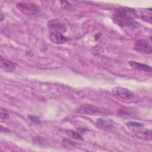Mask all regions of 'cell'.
Here are the masks:
<instances>
[{
  "label": "cell",
  "instance_id": "16",
  "mask_svg": "<svg viewBox=\"0 0 152 152\" xmlns=\"http://www.w3.org/2000/svg\"><path fill=\"white\" fill-rule=\"evenodd\" d=\"M126 124H127L128 126H132V127H138V128H140V127L143 126V125H142V124L138 123V122H129L126 123Z\"/></svg>",
  "mask_w": 152,
  "mask_h": 152
},
{
  "label": "cell",
  "instance_id": "10",
  "mask_svg": "<svg viewBox=\"0 0 152 152\" xmlns=\"http://www.w3.org/2000/svg\"><path fill=\"white\" fill-rule=\"evenodd\" d=\"M49 27L51 29H53L54 31H61L64 29H66L65 26L62 24V23L57 21H50L49 23Z\"/></svg>",
  "mask_w": 152,
  "mask_h": 152
},
{
  "label": "cell",
  "instance_id": "13",
  "mask_svg": "<svg viewBox=\"0 0 152 152\" xmlns=\"http://www.w3.org/2000/svg\"><path fill=\"white\" fill-rule=\"evenodd\" d=\"M60 4L61 5V7L62 8L65 10H72L74 9L73 7L71 5V4H69L67 1H61Z\"/></svg>",
  "mask_w": 152,
  "mask_h": 152
},
{
  "label": "cell",
  "instance_id": "11",
  "mask_svg": "<svg viewBox=\"0 0 152 152\" xmlns=\"http://www.w3.org/2000/svg\"><path fill=\"white\" fill-rule=\"evenodd\" d=\"M65 132H66V134L71 138H72L77 140H83V137L78 132L76 131H74L73 130L67 129V130H65Z\"/></svg>",
  "mask_w": 152,
  "mask_h": 152
},
{
  "label": "cell",
  "instance_id": "15",
  "mask_svg": "<svg viewBox=\"0 0 152 152\" xmlns=\"http://www.w3.org/2000/svg\"><path fill=\"white\" fill-rule=\"evenodd\" d=\"M9 118V113L8 111L3 108L1 109V118L2 119H7Z\"/></svg>",
  "mask_w": 152,
  "mask_h": 152
},
{
  "label": "cell",
  "instance_id": "3",
  "mask_svg": "<svg viewBox=\"0 0 152 152\" xmlns=\"http://www.w3.org/2000/svg\"><path fill=\"white\" fill-rule=\"evenodd\" d=\"M16 6L23 14L27 15H37L40 12L39 6L30 2H19Z\"/></svg>",
  "mask_w": 152,
  "mask_h": 152
},
{
  "label": "cell",
  "instance_id": "4",
  "mask_svg": "<svg viewBox=\"0 0 152 152\" xmlns=\"http://www.w3.org/2000/svg\"><path fill=\"white\" fill-rule=\"evenodd\" d=\"M112 93L116 96L122 99L130 100L134 99L135 93L131 90L121 87H116L112 88Z\"/></svg>",
  "mask_w": 152,
  "mask_h": 152
},
{
  "label": "cell",
  "instance_id": "6",
  "mask_svg": "<svg viewBox=\"0 0 152 152\" xmlns=\"http://www.w3.org/2000/svg\"><path fill=\"white\" fill-rule=\"evenodd\" d=\"M50 39L51 42L55 44H62L68 41V38L64 36L60 31H53L50 34Z\"/></svg>",
  "mask_w": 152,
  "mask_h": 152
},
{
  "label": "cell",
  "instance_id": "8",
  "mask_svg": "<svg viewBox=\"0 0 152 152\" xmlns=\"http://www.w3.org/2000/svg\"><path fill=\"white\" fill-rule=\"evenodd\" d=\"M129 65L131 66L132 68L137 71H145V72H151L152 68L150 66L141 64L140 62H137L134 61H129Z\"/></svg>",
  "mask_w": 152,
  "mask_h": 152
},
{
  "label": "cell",
  "instance_id": "5",
  "mask_svg": "<svg viewBox=\"0 0 152 152\" xmlns=\"http://www.w3.org/2000/svg\"><path fill=\"white\" fill-rule=\"evenodd\" d=\"M134 49L141 53L147 55L151 53V44L145 39H140L137 40L134 44Z\"/></svg>",
  "mask_w": 152,
  "mask_h": 152
},
{
  "label": "cell",
  "instance_id": "17",
  "mask_svg": "<svg viewBox=\"0 0 152 152\" xmlns=\"http://www.w3.org/2000/svg\"><path fill=\"white\" fill-rule=\"evenodd\" d=\"M28 118L34 123L35 124H40V119L36 116H33V115H28Z\"/></svg>",
  "mask_w": 152,
  "mask_h": 152
},
{
  "label": "cell",
  "instance_id": "12",
  "mask_svg": "<svg viewBox=\"0 0 152 152\" xmlns=\"http://www.w3.org/2000/svg\"><path fill=\"white\" fill-rule=\"evenodd\" d=\"M62 143L63 147L65 148H72L76 147V144L75 143V142L68 138H64Z\"/></svg>",
  "mask_w": 152,
  "mask_h": 152
},
{
  "label": "cell",
  "instance_id": "2",
  "mask_svg": "<svg viewBox=\"0 0 152 152\" xmlns=\"http://www.w3.org/2000/svg\"><path fill=\"white\" fill-rule=\"evenodd\" d=\"M77 112L84 115L105 116L110 113V111L106 109L91 104H83L80 106L77 110Z\"/></svg>",
  "mask_w": 152,
  "mask_h": 152
},
{
  "label": "cell",
  "instance_id": "9",
  "mask_svg": "<svg viewBox=\"0 0 152 152\" xmlns=\"http://www.w3.org/2000/svg\"><path fill=\"white\" fill-rule=\"evenodd\" d=\"M96 126L102 129H111L114 127V122L111 120L99 119L96 123Z\"/></svg>",
  "mask_w": 152,
  "mask_h": 152
},
{
  "label": "cell",
  "instance_id": "14",
  "mask_svg": "<svg viewBox=\"0 0 152 152\" xmlns=\"http://www.w3.org/2000/svg\"><path fill=\"white\" fill-rule=\"evenodd\" d=\"M142 138L145 140H150L151 139V132L150 130H145L141 132Z\"/></svg>",
  "mask_w": 152,
  "mask_h": 152
},
{
  "label": "cell",
  "instance_id": "1",
  "mask_svg": "<svg viewBox=\"0 0 152 152\" xmlns=\"http://www.w3.org/2000/svg\"><path fill=\"white\" fill-rule=\"evenodd\" d=\"M135 12L133 9L121 7L115 11L112 15V20L114 23L121 27L134 26L137 24L134 18Z\"/></svg>",
  "mask_w": 152,
  "mask_h": 152
},
{
  "label": "cell",
  "instance_id": "18",
  "mask_svg": "<svg viewBox=\"0 0 152 152\" xmlns=\"http://www.w3.org/2000/svg\"><path fill=\"white\" fill-rule=\"evenodd\" d=\"M1 132H5V133H7V132H9L10 131V129H8L7 128L4 127L3 126H1Z\"/></svg>",
  "mask_w": 152,
  "mask_h": 152
},
{
  "label": "cell",
  "instance_id": "7",
  "mask_svg": "<svg viewBox=\"0 0 152 152\" xmlns=\"http://www.w3.org/2000/svg\"><path fill=\"white\" fill-rule=\"evenodd\" d=\"M0 66L1 68L7 72H11L15 69L16 64L13 62L4 58L2 56H1L0 61Z\"/></svg>",
  "mask_w": 152,
  "mask_h": 152
}]
</instances>
